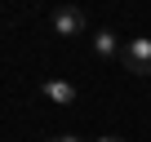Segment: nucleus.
Returning a JSON list of instances; mask_svg holds the SVG:
<instances>
[{
  "label": "nucleus",
  "instance_id": "nucleus-2",
  "mask_svg": "<svg viewBox=\"0 0 151 142\" xmlns=\"http://www.w3.org/2000/svg\"><path fill=\"white\" fill-rule=\"evenodd\" d=\"M120 67L133 76H151V36H133L120 49Z\"/></svg>",
  "mask_w": 151,
  "mask_h": 142
},
{
  "label": "nucleus",
  "instance_id": "nucleus-3",
  "mask_svg": "<svg viewBox=\"0 0 151 142\" xmlns=\"http://www.w3.org/2000/svg\"><path fill=\"white\" fill-rule=\"evenodd\" d=\"M40 93H45L53 107H76V102H80V89H76L71 80H62V76H49V80L40 85Z\"/></svg>",
  "mask_w": 151,
  "mask_h": 142
},
{
  "label": "nucleus",
  "instance_id": "nucleus-4",
  "mask_svg": "<svg viewBox=\"0 0 151 142\" xmlns=\"http://www.w3.org/2000/svg\"><path fill=\"white\" fill-rule=\"evenodd\" d=\"M89 44H93V58H102V62H120V49H124V44H120V36H116L111 27H98Z\"/></svg>",
  "mask_w": 151,
  "mask_h": 142
},
{
  "label": "nucleus",
  "instance_id": "nucleus-6",
  "mask_svg": "<svg viewBox=\"0 0 151 142\" xmlns=\"http://www.w3.org/2000/svg\"><path fill=\"white\" fill-rule=\"evenodd\" d=\"M93 142H124V138H116V133H107V138H93Z\"/></svg>",
  "mask_w": 151,
  "mask_h": 142
},
{
  "label": "nucleus",
  "instance_id": "nucleus-5",
  "mask_svg": "<svg viewBox=\"0 0 151 142\" xmlns=\"http://www.w3.org/2000/svg\"><path fill=\"white\" fill-rule=\"evenodd\" d=\"M45 142H85V138H76V133H53V138H45Z\"/></svg>",
  "mask_w": 151,
  "mask_h": 142
},
{
  "label": "nucleus",
  "instance_id": "nucleus-1",
  "mask_svg": "<svg viewBox=\"0 0 151 142\" xmlns=\"http://www.w3.org/2000/svg\"><path fill=\"white\" fill-rule=\"evenodd\" d=\"M49 27H53V36H62V40L85 36V31H89V14H85L80 5H58V9L49 14Z\"/></svg>",
  "mask_w": 151,
  "mask_h": 142
}]
</instances>
